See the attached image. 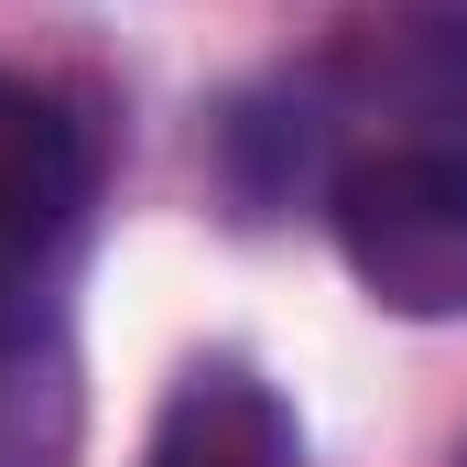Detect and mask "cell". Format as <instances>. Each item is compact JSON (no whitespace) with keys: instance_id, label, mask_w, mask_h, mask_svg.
Wrapping results in <instances>:
<instances>
[{"instance_id":"4","label":"cell","mask_w":467,"mask_h":467,"mask_svg":"<svg viewBox=\"0 0 467 467\" xmlns=\"http://www.w3.org/2000/svg\"><path fill=\"white\" fill-rule=\"evenodd\" d=\"M33 402H66V369L44 358L33 369V337H0V467H55L66 435H33Z\"/></svg>"},{"instance_id":"2","label":"cell","mask_w":467,"mask_h":467,"mask_svg":"<svg viewBox=\"0 0 467 467\" xmlns=\"http://www.w3.org/2000/svg\"><path fill=\"white\" fill-rule=\"evenodd\" d=\"M88 207V130L55 109L33 77L0 66V261H33Z\"/></svg>"},{"instance_id":"3","label":"cell","mask_w":467,"mask_h":467,"mask_svg":"<svg viewBox=\"0 0 467 467\" xmlns=\"http://www.w3.org/2000/svg\"><path fill=\"white\" fill-rule=\"evenodd\" d=\"M141 467H305V446H294V413L250 369H185Z\"/></svg>"},{"instance_id":"1","label":"cell","mask_w":467,"mask_h":467,"mask_svg":"<svg viewBox=\"0 0 467 467\" xmlns=\"http://www.w3.org/2000/svg\"><path fill=\"white\" fill-rule=\"evenodd\" d=\"M337 250L380 316H467V152H369L337 185Z\"/></svg>"}]
</instances>
